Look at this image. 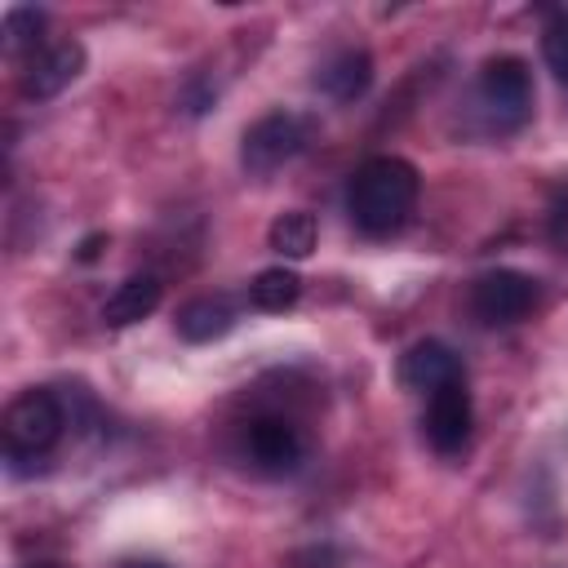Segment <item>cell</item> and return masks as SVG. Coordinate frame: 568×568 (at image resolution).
<instances>
[{"mask_svg": "<svg viewBox=\"0 0 568 568\" xmlns=\"http://www.w3.org/2000/svg\"><path fill=\"white\" fill-rule=\"evenodd\" d=\"M98 244H102V235H93V240H84V248H80V257L89 262V257H98Z\"/></svg>", "mask_w": 568, "mask_h": 568, "instance_id": "obj_20", "label": "cell"}, {"mask_svg": "<svg viewBox=\"0 0 568 568\" xmlns=\"http://www.w3.org/2000/svg\"><path fill=\"white\" fill-rule=\"evenodd\" d=\"M62 426H67V413H62V399L53 390H44V386L22 390L4 408V453L13 462L18 457H40L62 439Z\"/></svg>", "mask_w": 568, "mask_h": 568, "instance_id": "obj_3", "label": "cell"}, {"mask_svg": "<svg viewBox=\"0 0 568 568\" xmlns=\"http://www.w3.org/2000/svg\"><path fill=\"white\" fill-rule=\"evenodd\" d=\"M315 235H320V226H315V217H311L306 209L280 213V217L271 222V231H266V240H271V248H275L280 257H311Z\"/></svg>", "mask_w": 568, "mask_h": 568, "instance_id": "obj_14", "label": "cell"}, {"mask_svg": "<svg viewBox=\"0 0 568 568\" xmlns=\"http://www.w3.org/2000/svg\"><path fill=\"white\" fill-rule=\"evenodd\" d=\"M44 13L40 9H9L4 13V53H36L44 40Z\"/></svg>", "mask_w": 568, "mask_h": 568, "instance_id": "obj_15", "label": "cell"}, {"mask_svg": "<svg viewBox=\"0 0 568 568\" xmlns=\"http://www.w3.org/2000/svg\"><path fill=\"white\" fill-rule=\"evenodd\" d=\"M120 568H169L164 559H124Z\"/></svg>", "mask_w": 568, "mask_h": 568, "instance_id": "obj_19", "label": "cell"}, {"mask_svg": "<svg viewBox=\"0 0 568 568\" xmlns=\"http://www.w3.org/2000/svg\"><path fill=\"white\" fill-rule=\"evenodd\" d=\"M470 422H475V413H470L466 382H448V386H439V390L426 395L422 430H426V439H430L435 453H444V457L448 453H462L466 439H470Z\"/></svg>", "mask_w": 568, "mask_h": 568, "instance_id": "obj_8", "label": "cell"}, {"mask_svg": "<svg viewBox=\"0 0 568 568\" xmlns=\"http://www.w3.org/2000/svg\"><path fill=\"white\" fill-rule=\"evenodd\" d=\"M422 195V178L404 155H368L346 182V213L364 235H395Z\"/></svg>", "mask_w": 568, "mask_h": 568, "instance_id": "obj_1", "label": "cell"}, {"mask_svg": "<svg viewBox=\"0 0 568 568\" xmlns=\"http://www.w3.org/2000/svg\"><path fill=\"white\" fill-rule=\"evenodd\" d=\"M311 142V120L293 115V111H271L257 124H248L244 142H240V164L248 178H271L275 169H284L288 160H297Z\"/></svg>", "mask_w": 568, "mask_h": 568, "instance_id": "obj_4", "label": "cell"}, {"mask_svg": "<svg viewBox=\"0 0 568 568\" xmlns=\"http://www.w3.org/2000/svg\"><path fill=\"white\" fill-rule=\"evenodd\" d=\"M315 84H320V93H328L333 102H355V98H364V89L373 84V58H368V49H337L333 58L320 62Z\"/></svg>", "mask_w": 568, "mask_h": 568, "instance_id": "obj_10", "label": "cell"}, {"mask_svg": "<svg viewBox=\"0 0 568 568\" xmlns=\"http://www.w3.org/2000/svg\"><path fill=\"white\" fill-rule=\"evenodd\" d=\"M541 58H546V67L555 71V80L568 84V13H555V18L541 27Z\"/></svg>", "mask_w": 568, "mask_h": 568, "instance_id": "obj_16", "label": "cell"}, {"mask_svg": "<svg viewBox=\"0 0 568 568\" xmlns=\"http://www.w3.org/2000/svg\"><path fill=\"white\" fill-rule=\"evenodd\" d=\"M297 297H302V280H297V271H288V266H266V271H257L253 284H248V302H253L257 311H271V315L297 306Z\"/></svg>", "mask_w": 568, "mask_h": 568, "instance_id": "obj_13", "label": "cell"}, {"mask_svg": "<svg viewBox=\"0 0 568 568\" xmlns=\"http://www.w3.org/2000/svg\"><path fill=\"white\" fill-rule=\"evenodd\" d=\"M475 106L493 133H515L532 120V75L515 53L488 58L475 80Z\"/></svg>", "mask_w": 568, "mask_h": 568, "instance_id": "obj_2", "label": "cell"}, {"mask_svg": "<svg viewBox=\"0 0 568 568\" xmlns=\"http://www.w3.org/2000/svg\"><path fill=\"white\" fill-rule=\"evenodd\" d=\"M399 382L408 390H417V395H430V390H439L448 382H466V373H462V359H457L453 346L426 337V342H413L399 355Z\"/></svg>", "mask_w": 568, "mask_h": 568, "instance_id": "obj_9", "label": "cell"}, {"mask_svg": "<svg viewBox=\"0 0 568 568\" xmlns=\"http://www.w3.org/2000/svg\"><path fill=\"white\" fill-rule=\"evenodd\" d=\"M284 568H342L337 564V550L333 546H302L284 559Z\"/></svg>", "mask_w": 568, "mask_h": 568, "instance_id": "obj_17", "label": "cell"}, {"mask_svg": "<svg viewBox=\"0 0 568 568\" xmlns=\"http://www.w3.org/2000/svg\"><path fill=\"white\" fill-rule=\"evenodd\" d=\"M550 222H555V226H550V235H555V240H564V226H568V186H559V191H555V213H550Z\"/></svg>", "mask_w": 568, "mask_h": 568, "instance_id": "obj_18", "label": "cell"}, {"mask_svg": "<svg viewBox=\"0 0 568 568\" xmlns=\"http://www.w3.org/2000/svg\"><path fill=\"white\" fill-rule=\"evenodd\" d=\"M36 568H62V564H36Z\"/></svg>", "mask_w": 568, "mask_h": 568, "instance_id": "obj_21", "label": "cell"}, {"mask_svg": "<svg viewBox=\"0 0 568 568\" xmlns=\"http://www.w3.org/2000/svg\"><path fill=\"white\" fill-rule=\"evenodd\" d=\"M240 453L257 475H288L306 457V435L284 413H257L240 430Z\"/></svg>", "mask_w": 568, "mask_h": 568, "instance_id": "obj_5", "label": "cell"}, {"mask_svg": "<svg viewBox=\"0 0 568 568\" xmlns=\"http://www.w3.org/2000/svg\"><path fill=\"white\" fill-rule=\"evenodd\" d=\"M80 71H84V44L80 40H44L36 53L22 58L18 89H22V98L44 102V98H58Z\"/></svg>", "mask_w": 568, "mask_h": 568, "instance_id": "obj_7", "label": "cell"}, {"mask_svg": "<svg viewBox=\"0 0 568 568\" xmlns=\"http://www.w3.org/2000/svg\"><path fill=\"white\" fill-rule=\"evenodd\" d=\"M160 297H164V284L151 275V271H142V275H129L111 297H106V306H102V320L111 324V328H124V324H138V320H146L155 306H160Z\"/></svg>", "mask_w": 568, "mask_h": 568, "instance_id": "obj_11", "label": "cell"}, {"mask_svg": "<svg viewBox=\"0 0 568 568\" xmlns=\"http://www.w3.org/2000/svg\"><path fill=\"white\" fill-rule=\"evenodd\" d=\"M173 324H178V333H182L186 342H217V337L231 333L235 311H231L226 297H191V302L178 311Z\"/></svg>", "mask_w": 568, "mask_h": 568, "instance_id": "obj_12", "label": "cell"}, {"mask_svg": "<svg viewBox=\"0 0 568 568\" xmlns=\"http://www.w3.org/2000/svg\"><path fill=\"white\" fill-rule=\"evenodd\" d=\"M532 306H537V280L524 275V271L497 266V271H484V275L470 284V315H475L484 328L519 324Z\"/></svg>", "mask_w": 568, "mask_h": 568, "instance_id": "obj_6", "label": "cell"}]
</instances>
